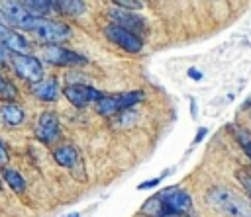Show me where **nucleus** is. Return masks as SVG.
<instances>
[{
  "mask_svg": "<svg viewBox=\"0 0 251 217\" xmlns=\"http://www.w3.org/2000/svg\"><path fill=\"white\" fill-rule=\"evenodd\" d=\"M167 174H169V172L165 170V172H163V176H157V178H151V180H145V182H141V184H139L137 188H139V190H147V188H155V186H159V184H161V180H163V178H165Z\"/></svg>",
  "mask_w": 251,
  "mask_h": 217,
  "instance_id": "obj_21",
  "label": "nucleus"
},
{
  "mask_svg": "<svg viewBox=\"0 0 251 217\" xmlns=\"http://www.w3.org/2000/svg\"><path fill=\"white\" fill-rule=\"evenodd\" d=\"M104 35L110 43H114L116 47H120L126 53H139L143 49V39L137 33H133V31H129L122 25L108 23L104 27Z\"/></svg>",
  "mask_w": 251,
  "mask_h": 217,
  "instance_id": "obj_8",
  "label": "nucleus"
},
{
  "mask_svg": "<svg viewBox=\"0 0 251 217\" xmlns=\"http://www.w3.org/2000/svg\"><path fill=\"white\" fill-rule=\"evenodd\" d=\"M2 178H4V182H6L14 192H18V194H22V192L25 190V180H24V176H22L16 168L2 166Z\"/></svg>",
  "mask_w": 251,
  "mask_h": 217,
  "instance_id": "obj_17",
  "label": "nucleus"
},
{
  "mask_svg": "<svg viewBox=\"0 0 251 217\" xmlns=\"http://www.w3.org/2000/svg\"><path fill=\"white\" fill-rule=\"evenodd\" d=\"M16 94H18V88L10 80H6V84H4V88L0 92V98H4L6 102H16Z\"/></svg>",
  "mask_w": 251,
  "mask_h": 217,
  "instance_id": "obj_20",
  "label": "nucleus"
},
{
  "mask_svg": "<svg viewBox=\"0 0 251 217\" xmlns=\"http://www.w3.org/2000/svg\"><path fill=\"white\" fill-rule=\"evenodd\" d=\"M247 109H249V113H251V102H249V104H247Z\"/></svg>",
  "mask_w": 251,
  "mask_h": 217,
  "instance_id": "obj_30",
  "label": "nucleus"
},
{
  "mask_svg": "<svg viewBox=\"0 0 251 217\" xmlns=\"http://www.w3.org/2000/svg\"><path fill=\"white\" fill-rule=\"evenodd\" d=\"M4 84H6V78L0 74V92H2V88H4Z\"/></svg>",
  "mask_w": 251,
  "mask_h": 217,
  "instance_id": "obj_29",
  "label": "nucleus"
},
{
  "mask_svg": "<svg viewBox=\"0 0 251 217\" xmlns=\"http://www.w3.org/2000/svg\"><path fill=\"white\" fill-rule=\"evenodd\" d=\"M63 96L75 106V108H84L88 106L90 102H96L102 92L88 86V84H67L63 88Z\"/></svg>",
  "mask_w": 251,
  "mask_h": 217,
  "instance_id": "obj_10",
  "label": "nucleus"
},
{
  "mask_svg": "<svg viewBox=\"0 0 251 217\" xmlns=\"http://www.w3.org/2000/svg\"><path fill=\"white\" fill-rule=\"evenodd\" d=\"M53 6H55L59 12H63V14H67V16H73V18L82 16L84 10H86L84 0H53Z\"/></svg>",
  "mask_w": 251,
  "mask_h": 217,
  "instance_id": "obj_16",
  "label": "nucleus"
},
{
  "mask_svg": "<svg viewBox=\"0 0 251 217\" xmlns=\"http://www.w3.org/2000/svg\"><path fill=\"white\" fill-rule=\"evenodd\" d=\"M0 12L6 16L12 27H20L27 31L37 18V14L29 10L22 0H0Z\"/></svg>",
  "mask_w": 251,
  "mask_h": 217,
  "instance_id": "obj_6",
  "label": "nucleus"
},
{
  "mask_svg": "<svg viewBox=\"0 0 251 217\" xmlns=\"http://www.w3.org/2000/svg\"><path fill=\"white\" fill-rule=\"evenodd\" d=\"M31 94L37 98V100H41V102H55V100H59V96H61V86H59V80L55 78V76H43L39 82H35V84H31Z\"/></svg>",
  "mask_w": 251,
  "mask_h": 217,
  "instance_id": "obj_13",
  "label": "nucleus"
},
{
  "mask_svg": "<svg viewBox=\"0 0 251 217\" xmlns=\"http://www.w3.org/2000/svg\"><path fill=\"white\" fill-rule=\"evenodd\" d=\"M159 197L163 199V205H165V213L167 217H184L192 211V199L190 195L173 186V188H165L163 192H159Z\"/></svg>",
  "mask_w": 251,
  "mask_h": 217,
  "instance_id": "obj_5",
  "label": "nucleus"
},
{
  "mask_svg": "<svg viewBox=\"0 0 251 217\" xmlns=\"http://www.w3.org/2000/svg\"><path fill=\"white\" fill-rule=\"evenodd\" d=\"M12 29H14V27H12V25H10V22L6 20V16L0 12V39H2V37H6Z\"/></svg>",
  "mask_w": 251,
  "mask_h": 217,
  "instance_id": "obj_22",
  "label": "nucleus"
},
{
  "mask_svg": "<svg viewBox=\"0 0 251 217\" xmlns=\"http://www.w3.org/2000/svg\"><path fill=\"white\" fill-rule=\"evenodd\" d=\"M10 63L14 72L29 84H35L43 78V63L29 53H12Z\"/></svg>",
  "mask_w": 251,
  "mask_h": 217,
  "instance_id": "obj_4",
  "label": "nucleus"
},
{
  "mask_svg": "<svg viewBox=\"0 0 251 217\" xmlns=\"http://www.w3.org/2000/svg\"><path fill=\"white\" fill-rule=\"evenodd\" d=\"M188 76H192V80H200L202 78V72L196 70V68H188Z\"/></svg>",
  "mask_w": 251,
  "mask_h": 217,
  "instance_id": "obj_26",
  "label": "nucleus"
},
{
  "mask_svg": "<svg viewBox=\"0 0 251 217\" xmlns=\"http://www.w3.org/2000/svg\"><path fill=\"white\" fill-rule=\"evenodd\" d=\"M8 149H6V145L0 141V166H6V162H8Z\"/></svg>",
  "mask_w": 251,
  "mask_h": 217,
  "instance_id": "obj_24",
  "label": "nucleus"
},
{
  "mask_svg": "<svg viewBox=\"0 0 251 217\" xmlns=\"http://www.w3.org/2000/svg\"><path fill=\"white\" fill-rule=\"evenodd\" d=\"M208 203L227 217H251V203L227 188H212L206 194Z\"/></svg>",
  "mask_w": 251,
  "mask_h": 217,
  "instance_id": "obj_1",
  "label": "nucleus"
},
{
  "mask_svg": "<svg viewBox=\"0 0 251 217\" xmlns=\"http://www.w3.org/2000/svg\"><path fill=\"white\" fill-rule=\"evenodd\" d=\"M2 41L10 53H27L29 51V41L22 33H18L16 29H12L6 37H2Z\"/></svg>",
  "mask_w": 251,
  "mask_h": 217,
  "instance_id": "obj_15",
  "label": "nucleus"
},
{
  "mask_svg": "<svg viewBox=\"0 0 251 217\" xmlns=\"http://www.w3.org/2000/svg\"><path fill=\"white\" fill-rule=\"evenodd\" d=\"M239 178H241V182H243V186L247 188V192L251 194V174H239Z\"/></svg>",
  "mask_w": 251,
  "mask_h": 217,
  "instance_id": "obj_25",
  "label": "nucleus"
},
{
  "mask_svg": "<svg viewBox=\"0 0 251 217\" xmlns=\"http://www.w3.org/2000/svg\"><path fill=\"white\" fill-rule=\"evenodd\" d=\"M206 133H208V131H206L204 127H200V129H198V133H196V137H194V145H196V143H200V141H202V137H204Z\"/></svg>",
  "mask_w": 251,
  "mask_h": 217,
  "instance_id": "obj_27",
  "label": "nucleus"
},
{
  "mask_svg": "<svg viewBox=\"0 0 251 217\" xmlns=\"http://www.w3.org/2000/svg\"><path fill=\"white\" fill-rule=\"evenodd\" d=\"M10 57H12V53L8 51V47H6V45H4V41L0 39V65L8 63V61H10Z\"/></svg>",
  "mask_w": 251,
  "mask_h": 217,
  "instance_id": "obj_23",
  "label": "nucleus"
},
{
  "mask_svg": "<svg viewBox=\"0 0 251 217\" xmlns=\"http://www.w3.org/2000/svg\"><path fill=\"white\" fill-rule=\"evenodd\" d=\"M53 158L59 166L67 168L73 172V176L76 178V170L78 166H82V160H80V154L78 151L73 147V145H59L55 151H53Z\"/></svg>",
  "mask_w": 251,
  "mask_h": 217,
  "instance_id": "obj_12",
  "label": "nucleus"
},
{
  "mask_svg": "<svg viewBox=\"0 0 251 217\" xmlns=\"http://www.w3.org/2000/svg\"><path fill=\"white\" fill-rule=\"evenodd\" d=\"M29 10H33L35 14H49L55 6L53 0H22Z\"/></svg>",
  "mask_w": 251,
  "mask_h": 217,
  "instance_id": "obj_19",
  "label": "nucleus"
},
{
  "mask_svg": "<svg viewBox=\"0 0 251 217\" xmlns=\"http://www.w3.org/2000/svg\"><path fill=\"white\" fill-rule=\"evenodd\" d=\"M143 100V92L141 90H133V92H120V94H102L96 100V109L100 115H118L126 109H129L131 106H135L137 102Z\"/></svg>",
  "mask_w": 251,
  "mask_h": 217,
  "instance_id": "obj_2",
  "label": "nucleus"
},
{
  "mask_svg": "<svg viewBox=\"0 0 251 217\" xmlns=\"http://www.w3.org/2000/svg\"><path fill=\"white\" fill-rule=\"evenodd\" d=\"M35 139L43 145H53L55 141L61 139V123L57 113L53 111H43L37 117L35 123Z\"/></svg>",
  "mask_w": 251,
  "mask_h": 217,
  "instance_id": "obj_9",
  "label": "nucleus"
},
{
  "mask_svg": "<svg viewBox=\"0 0 251 217\" xmlns=\"http://www.w3.org/2000/svg\"><path fill=\"white\" fill-rule=\"evenodd\" d=\"M108 18H110L112 23L122 25V27H126V29L137 33V35H139L141 31H145V22H143V18L137 16V14H133L129 8H122V6L110 8V10H108Z\"/></svg>",
  "mask_w": 251,
  "mask_h": 217,
  "instance_id": "obj_11",
  "label": "nucleus"
},
{
  "mask_svg": "<svg viewBox=\"0 0 251 217\" xmlns=\"http://www.w3.org/2000/svg\"><path fill=\"white\" fill-rule=\"evenodd\" d=\"M0 115H2L4 123L10 125V127H18V125H22L24 119H25V113H24L22 106H18L16 102H6V104L0 108Z\"/></svg>",
  "mask_w": 251,
  "mask_h": 217,
  "instance_id": "obj_14",
  "label": "nucleus"
},
{
  "mask_svg": "<svg viewBox=\"0 0 251 217\" xmlns=\"http://www.w3.org/2000/svg\"><path fill=\"white\" fill-rule=\"evenodd\" d=\"M29 31L45 45H55V43H65L67 39H71V27L63 22H55L49 18H41L37 16L33 25L29 27Z\"/></svg>",
  "mask_w": 251,
  "mask_h": 217,
  "instance_id": "obj_3",
  "label": "nucleus"
},
{
  "mask_svg": "<svg viewBox=\"0 0 251 217\" xmlns=\"http://www.w3.org/2000/svg\"><path fill=\"white\" fill-rule=\"evenodd\" d=\"M41 57L47 65H53V66H76V65H86L88 63L84 55H80L73 49H67L61 43L45 45L43 51H41Z\"/></svg>",
  "mask_w": 251,
  "mask_h": 217,
  "instance_id": "obj_7",
  "label": "nucleus"
},
{
  "mask_svg": "<svg viewBox=\"0 0 251 217\" xmlns=\"http://www.w3.org/2000/svg\"><path fill=\"white\" fill-rule=\"evenodd\" d=\"M245 152H247V156L251 158V143H247V145H245Z\"/></svg>",
  "mask_w": 251,
  "mask_h": 217,
  "instance_id": "obj_28",
  "label": "nucleus"
},
{
  "mask_svg": "<svg viewBox=\"0 0 251 217\" xmlns=\"http://www.w3.org/2000/svg\"><path fill=\"white\" fill-rule=\"evenodd\" d=\"M69 217H78V215H76V213H73V215H69Z\"/></svg>",
  "mask_w": 251,
  "mask_h": 217,
  "instance_id": "obj_31",
  "label": "nucleus"
},
{
  "mask_svg": "<svg viewBox=\"0 0 251 217\" xmlns=\"http://www.w3.org/2000/svg\"><path fill=\"white\" fill-rule=\"evenodd\" d=\"M141 213H143L145 217H167L165 205H163V199L159 197V194L153 195V197H149V199L143 203Z\"/></svg>",
  "mask_w": 251,
  "mask_h": 217,
  "instance_id": "obj_18",
  "label": "nucleus"
},
{
  "mask_svg": "<svg viewBox=\"0 0 251 217\" xmlns=\"http://www.w3.org/2000/svg\"><path fill=\"white\" fill-rule=\"evenodd\" d=\"M0 190H2V180H0Z\"/></svg>",
  "mask_w": 251,
  "mask_h": 217,
  "instance_id": "obj_32",
  "label": "nucleus"
}]
</instances>
